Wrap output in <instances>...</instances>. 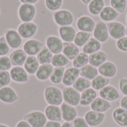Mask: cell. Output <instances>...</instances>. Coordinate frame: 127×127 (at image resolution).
I'll use <instances>...</instances> for the list:
<instances>
[{"label": "cell", "instance_id": "6da1fadb", "mask_svg": "<svg viewBox=\"0 0 127 127\" xmlns=\"http://www.w3.org/2000/svg\"><path fill=\"white\" fill-rule=\"evenodd\" d=\"M44 97L48 105L60 106L63 103V101L62 91L58 88L52 86H48L45 89Z\"/></svg>", "mask_w": 127, "mask_h": 127}, {"label": "cell", "instance_id": "7a4b0ae2", "mask_svg": "<svg viewBox=\"0 0 127 127\" xmlns=\"http://www.w3.org/2000/svg\"><path fill=\"white\" fill-rule=\"evenodd\" d=\"M17 14L22 22H32L36 14V9L34 4H21L18 8Z\"/></svg>", "mask_w": 127, "mask_h": 127}, {"label": "cell", "instance_id": "3957f363", "mask_svg": "<svg viewBox=\"0 0 127 127\" xmlns=\"http://www.w3.org/2000/svg\"><path fill=\"white\" fill-rule=\"evenodd\" d=\"M23 120L27 121L32 127H44L48 119L45 113L40 111H33L25 114Z\"/></svg>", "mask_w": 127, "mask_h": 127}, {"label": "cell", "instance_id": "277c9868", "mask_svg": "<svg viewBox=\"0 0 127 127\" xmlns=\"http://www.w3.org/2000/svg\"><path fill=\"white\" fill-rule=\"evenodd\" d=\"M53 19L60 27L69 26L74 22V16L68 10H59L54 13Z\"/></svg>", "mask_w": 127, "mask_h": 127}, {"label": "cell", "instance_id": "5b68a950", "mask_svg": "<svg viewBox=\"0 0 127 127\" xmlns=\"http://www.w3.org/2000/svg\"><path fill=\"white\" fill-rule=\"evenodd\" d=\"M38 31V25L33 22H22L17 28V31L22 39H29L35 36Z\"/></svg>", "mask_w": 127, "mask_h": 127}, {"label": "cell", "instance_id": "8992f818", "mask_svg": "<svg viewBox=\"0 0 127 127\" xmlns=\"http://www.w3.org/2000/svg\"><path fill=\"white\" fill-rule=\"evenodd\" d=\"M62 92L65 103L73 106H77L80 104L81 94L73 87H65L63 89Z\"/></svg>", "mask_w": 127, "mask_h": 127}, {"label": "cell", "instance_id": "52a82bcc", "mask_svg": "<svg viewBox=\"0 0 127 127\" xmlns=\"http://www.w3.org/2000/svg\"><path fill=\"white\" fill-rule=\"evenodd\" d=\"M44 48V44L36 39H29L23 44V51L28 56H36Z\"/></svg>", "mask_w": 127, "mask_h": 127}, {"label": "cell", "instance_id": "ba28073f", "mask_svg": "<svg viewBox=\"0 0 127 127\" xmlns=\"http://www.w3.org/2000/svg\"><path fill=\"white\" fill-rule=\"evenodd\" d=\"M109 36L114 39H119L126 36V26L120 22H111L107 24Z\"/></svg>", "mask_w": 127, "mask_h": 127}, {"label": "cell", "instance_id": "9c48e42d", "mask_svg": "<svg viewBox=\"0 0 127 127\" xmlns=\"http://www.w3.org/2000/svg\"><path fill=\"white\" fill-rule=\"evenodd\" d=\"M8 45L12 49H18L22 44V38L15 29H7L4 35Z\"/></svg>", "mask_w": 127, "mask_h": 127}, {"label": "cell", "instance_id": "30bf717a", "mask_svg": "<svg viewBox=\"0 0 127 127\" xmlns=\"http://www.w3.org/2000/svg\"><path fill=\"white\" fill-rule=\"evenodd\" d=\"M11 80L16 83H26L29 80V74L22 66H13L10 70Z\"/></svg>", "mask_w": 127, "mask_h": 127}, {"label": "cell", "instance_id": "8fae6325", "mask_svg": "<svg viewBox=\"0 0 127 127\" xmlns=\"http://www.w3.org/2000/svg\"><path fill=\"white\" fill-rule=\"evenodd\" d=\"M93 36L94 38H95L101 43L106 42L109 36L107 24L103 21H97L93 31Z\"/></svg>", "mask_w": 127, "mask_h": 127}, {"label": "cell", "instance_id": "7c38bea8", "mask_svg": "<svg viewBox=\"0 0 127 127\" xmlns=\"http://www.w3.org/2000/svg\"><path fill=\"white\" fill-rule=\"evenodd\" d=\"M77 27L80 31L91 33L93 32L96 25L95 20L89 16H81L77 20Z\"/></svg>", "mask_w": 127, "mask_h": 127}, {"label": "cell", "instance_id": "4fadbf2b", "mask_svg": "<svg viewBox=\"0 0 127 127\" xmlns=\"http://www.w3.org/2000/svg\"><path fill=\"white\" fill-rule=\"evenodd\" d=\"M46 47L53 54H60L63 48V42L60 38L54 35L48 36L45 39Z\"/></svg>", "mask_w": 127, "mask_h": 127}, {"label": "cell", "instance_id": "5bb4252c", "mask_svg": "<svg viewBox=\"0 0 127 127\" xmlns=\"http://www.w3.org/2000/svg\"><path fill=\"white\" fill-rule=\"evenodd\" d=\"M19 99V97L15 92V90L10 87L6 86L4 88L0 89V101L7 103L11 104L16 102Z\"/></svg>", "mask_w": 127, "mask_h": 127}, {"label": "cell", "instance_id": "9a60e30c", "mask_svg": "<svg viewBox=\"0 0 127 127\" xmlns=\"http://www.w3.org/2000/svg\"><path fill=\"white\" fill-rule=\"evenodd\" d=\"M85 120L89 124V126L92 127H97L100 125L105 118L104 113L97 112L95 111H89L85 115Z\"/></svg>", "mask_w": 127, "mask_h": 127}, {"label": "cell", "instance_id": "2e32d148", "mask_svg": "<svg viewBox=\"0 0 127 127\" xmlns=\"http://www.w3.org/2000/svg\"><path fill=\"white\" fill-rule=\"evenodd\" d=\"M80 77V69L75 67H70L65 71L63 84L66 87L73 86L77 79Z\"/></svg>", "mask_w": 127, "mask_h": 127}, {"label": "cell", "instance_id": "e0dca14e", "mask_svg": "<svg viewBox=\"0 0 127 127\" xmlns=\"http://www.w3.org/2000/svg\"><path fill=\"white\" fill-rule=\"evenodd\" d=\"M58 33L60 39L64 42H73L77 33L76 30L71 25L59 27Z\"/></svg>", "mask_w": 127, "mask_h": 127}, {"label": "cell", "instance_id": "ac0fdd59", "mask_svg": "<svg viewBox=\"0 0 127 127\" xmlns=\"http://www.w3.org/2000/svg\"><path fill=\"white\" fill-rule=\"evenodd\" d=\"M28 57L26 53L23 49H15L9 56L12 66H22L24 65L25 62Z\"/></svg>", "mask_w": 127, "mask_h": 127}, {"label": "cell", "instance_id": "d6986e66", "mask_svg": "<svg viewBox=\"0 0 127 127\" xmlns=\"http://www.w3.org/2000/svg\"><path fill=\"white\" fill-rule=\"evenodd\" d=\"M100 97L107 101H115L120 97V95L116 88L112 86L108 85L100 91Z\"/></svg>", "mask_w": 127, "mask_h": 127}, {"label": "cell", "instance_id": "ffe728a7", "mask_svg": "<svg viewBox=\"0 0 127 127\" xmlns=\"http://www.w3.org/2000/svg\"><path fill=\"white\" fill-rule=\"evenodd\" d=\"M62 112V118L65 122H71L77 118V110L74 106L66 103H63L60 106Z\"/></svg>", "mask_w": 127, "mask_h": 127}, {"label": "cell", "instance_id": "44dd1931", "mask_svg": "<svg viewBox=\"0 0 127 127\" xmlns=\"http://www.w3.org/2000/svg\"><path fill=\"white\" fill-rule=\"evenodd\" d=\"M99 74L103 77L112 78L117 74V67L112 62L106 61L97 68Z\"/></svg>", "mask_w": 127, "mask_h": 127}, {"label": "cell", "instance_id": "7402d4cb", "mask_svg": "<svg viewBox=\"0 0 127 127\" xmlns=\"http://www.w3.org/2000/svg\"><path fill=\"white\" fill-rule=\"evenodd\" d=\"M45 115L48 121L60 122L62 121V112L59 106L48 105L45 109Z\"/></svg>", "mask_w": 127, "mask_h": 127}, {"label": "cell", "instance_id": "603a6c76", "mask_svg": "<svg viewBox=\"0 0 127 127\" xmlns=\"http://www.w3.org/2000/svg\"><path fill=\"white\" fill-rule=\"evenodd\" d=\"M89 56V63L96 68L100 67L108 60V54L103 51H99Z\"/></svg>", "mask_w": 127, "mask_h": 127}, {"label": "cell", "instance_id": "cb8c5ba5", "mask_svg": "<svg viewBox=\"0 0 127 127\" xmlns=\"http://www.w3.org/2000/svg\"><path fill=\"white\" fill-rule=\"evenodd\" d=\"M54 66L51 64L40 65L35 75L36 77L40 81H45L50 79V77L54 71Z\"/></svg>", "mask_w": 127, "mask_h": 127}, {"label": "cell", "instance_id": "d4e9b609", "mask_svg": "<svg viewBox=\"0 0 127 127\" xmlns=\"http://www.w3.org/2000/svg\"><path fill=\"white\" fill-rule=\"evenodd\" d=\"M119 14L120 13L111 6H105L99 14V16L100 19L103 20V22H114V20H115L119 16Z\"/></svg>", "mask_w": 127, "mask_h": 127}, {"label": "cell", "instance_id": "484cf974", "mask_svg": "<svg viewBox=\"0 0 127 127\" xmlns=\"http://www.w3.org/2000/svg\"><path fill=\"white\" fill-rule=\"evenodd\" d=\"M62 53L69 60H72L80 54V48L74 42H63Z\"/></svg>", "mask_w": 127, "mask_h": 127}, {"label": "cell", "instance_id": "4316f807", "mask_svg": "<svg viewBox=\"0 0 127 127\" xmlns=\"http://www.w3.org/2000/svg\"><path fill=\"white\" fill-rule=\"evenodd\" d=\"M97 98V92L92 88H89L83 92L80 95V104L83 106L91 105V103Z\"/></svg>", "mask_w": 127, "mask_h": 127}, {"label": "cell", "instance_id": "83f0119b", "mask_svg": "<svg viewBox=\"0 0 127 127\" xmlns=\"http://www.w3.org/2000/svg\"><path fill=\"white\" fill-rule=\"evenodd\" d=\"M39 65L40 64L36 56H28L23 66L28 74L33 75L36 74Z\"/></svg>", "mask_w": 127, "mask_h": 127}, {"label": "cell", "instance_id": "f1b7e54d", "mask_svg": "<svg viewBox=\"0 0 127 127\" xmlns=\"http://www.w3.org/2000/svg\"><path fill=\"white\" fill-rule=\"evenodd\" d=\"M92 110L97 112H105L111 108V103L102 97H97L90 105Z\"/></svg>", "mask_w": 127, "mask_h": 127}, {"label": "cell", "instance_id": "f546056e", "mask_svg": "<svg viewBox=\"0 0 127 127\" xmlns=\"http://www.w3.org/2000/svg\"><path fill=\"white\" fill-rule=\"evenodd\" d=\"M101 47L102 44L100 42H99L94 37H91L87 43L83 47V52L88 55H90L100 51Z\"/></svg>", "mask_w": 127, "mask_h": 127}, {"label": "cell", "instance_id": "4dcf8cb0", "mask_svg": "<svg viewBox=\"0 0 127 127\" xmlns=\"http://www.w3.org/2000/svg\"><path fill=\"white\" fill-rule=\"evenodd\" d=\"M80 75L92 81L97 75H99V71L97 68L88 64L80 69Z\"/></svg>", "mask_w": 127, "mask_h": 127}, {"label": "cell", "instance_id": "1f68e13d", "mask_svg": "<svg viewBox=\"0 0 127 127\" xmlns=\"http://www.w3.org/2000/svg\"><path fill=\"white\" fill-rule=\"evenodd\" d=\"M113 119L119 126L127 127V110L123 108H117L114 110Z\"/></svg>", "mask_w": 127, "mask_h": 127}, {"label": "cell", "instance_id": "d6a6232c", "mask_svg": "<svg viewBox=\"0 0 127 127\" xmlns=\"http://www.w3.org/2000/svg\"><path fill=\"white\" fill-rule=\"evenodd\" d=\"M105 7L104 0H92L88 4V10L93 16H97L100 13Z\"/></svg>", "mask_w": 127, "mask_h": 127}, {"label": "cell", "instance_id": "836d02e7", "mask_svg": "<svg viewBox=\"0 0 127 127\" xmlns=\"http://www.w3.org/2000/svg\"><path fill=\"white\" fill-rule=\"evenodd\" d=\"M53 55L54 54L50 51V50L46 46L45 47L44 46V48L36 55V58H37L40 65L51 64Z\"/></svg>", "mask_w": 127, "mask_h": 127}, {"label": "cell", "instance_id": "e575fe53", "mask_svg": "<svg viewBox=\"0 0 127 127\" xmlns=\"http://www.w3.org/2000/svg\"><path fill=\"white\" fill-rule=\"evenodd\" d=\"M110 80V78L99 74L92 80V87L96 91H100L102 89H103L109 84Z\"/></svg>", "mask_w": 127, "mask_h": 127}, {"label": "cell", "instance_id": "d590c367", "mask_svg": "<svg viewBox=\"0 0 127 127\" xmlns=\"http://www.w3.org/2000/svg\"><path fill=\"white\" fill-rule=\"evenodd\" d=\"M91 86H92V81L81 76L77 79V80L74 82V83L72 86V87L80 93H82L86 89L91 88Z\"/></svg>", "mask_w": 127, "mask_h": 127}, {"label": "cell", "instance_id": "8d00e7d4", "mask_svg": "<svg viewBox=\"0 0 127 127\" xmlns=\"http://www.w3.org/2000/svg\"><path fill=\"white\" fill-rule=\"evenodd\" d=\"M90 38H91V33L79 31V32H77L76 33L74 43L77 47L81 48V47H83L87 43V42L89 40Z\"/></svg>", "mask_w": 127, "mask_h": 127}, {"label": "cell", "instance_id": "74e56055", "mask_svg": "<svg viewBox=\"0 0 127 127\" xmlns=\"http://www.w3.org/2000/svg\"><path fill=\"white\" fill-rule=\"evenodd\" d=\"M69 60L63 54H54L51 60V65L54 67H65L66 65L69 63Z\"/></svg>", "mask_w": 127, "mask_h": 127}, {"label": "cell", "instance_id": "f35d334b", "mask_svg": "<svg viewBox=\"0 0 127 127\" xmlns=\"http://www.w3.org/2000/svg\"><path fill=\"white\" fill-rule=\"evenodd\" d=\"M64 67H56L54 68V71L50 77V80L51 83L54 84H60L63 82L64 73H65Z\"/></svg>", "mask_w": 127, "mask_h": 127}, {"label": "cell", "instance_id": "ab89813d", "mask_svg": "<svg viewBox=\"0 0 127 127\" xmlns=\"http://www.w3.org/2000/svg\"><path fill=\"white\" fill-rule=\"evenodd\" d=\"M89 55L83 53V52H80V54L73 60L72 64L73 67H75L77 68L80 69L83 66L89 64Z\"/></svg>", "mask_w": 127, "mask_h": 127}, {"label": "cell", "instance_id": "60d3db41", "mask_svg": "<svg viewBox=\"0 0 127 127\" xmlns=\"http://www.w3.org/2000/svg\"><path fill=\"white\" fill-rule=\"evenodd\" d=\"M110 6L117 10L119 13L125 12L127 5V0H110Z\"/></svg>", "mask_w": 127, "mask_h": 127}, {"label": "cell", "instance_id": "b9f144b4", "mask_svg": "<svg viewBox=\"0 0 127 127\" xmlns=\"http://www.w3.org/2000/svg\"><path fill=\"white\" fill-rule=\"evenodd\" d=\"M45 4L48 10L55 12L61 7L63 0H45Z\"/></svg>", "mask_w": 127, "mask_h": 127}, {"label": "cell", "instance_id": "7bdbcfd3", "mask_svg": "<svg viewBox=\"0 0 127 127\" xmlns=\"http://www.w3.org/2000/svg\"><path fill=\"white\" fill-rule=\"evenodd\" d=\"M11 80L10 71H0V89L8 86Z\"/></svg>", "mask_w": 127, "mask_h": 127}, {"label": "cell", "instance_id": "ee69618b", "mask_svg": "<svg viewBox=\"0 0 127 127\" xmlns=\"http://www.w3.org/2000/svg\"><path fill=\"white\" fill-rule=\"evenodd\" d=\"M11 62L9 57L2 56L0 57V71H9L11 69Z\"/></svg>", "mask_w": 127, "mask_h": 127}, {"label": "cell", "instance_id": "f6af8a7d", "mask_svg": "<svg viewBox=\"0 0 127 127\" xmlns=\"http://www.w3.org/2000/svg\"><path fill=\"white\" fill-rule=\"evenodd\" d=\"M10 46L8 45L4 36L0 37V57L6 56L10 51Z\"/></svg>", "mask_w": 127, "mask_h": 127}, {"label": "cell", "instance_id": "bcb514c9", "mask_svg": "<svg viewBox=\"0 0 127 127\" xmlns=\"http://www.w3.org/2000/svg\"><path fill=\"white\" fill-rule=\"evenodd\" d=\"M116 47L123 52H127V36H124L116 42Z\"/></svg>", "mask_w": 127, "mask_h": 127}, {"label": "cell", "instance_id": "7dc6e473", "mask_svg": "<svg viewBox=\"0 0 127 127\" xmlns=\"http://www.w3.org/2000/svg\"><path fill=\"white\" fill-rule=\"evenodd\" d=\"M72 125L74 127H89V124L83 118H76L73 121Z\"/></svg>", "mask_w": 127, "mask_h": 127}, {"label": "cell", "instance_id": "c3c4849f", "mask_svg": "<svg viewBox=\"0 0 127 127\" xmlns=\"http://www.w3.org/2000/svg\"><path fill=\"white\" fill-rule=\"evenodd\" d=\"M119 89L124 95L127 96V78L123 77V78L120 79V80H119Z\"/></svg>", "mask_w": 127, "mask_h": 127}, {"label": "cell", "instance_id": "681fc988", "mask_svg": "<svg viewBox=\"0 0 127 127\" xmlns=\"http://www.w3.org/2000/svg\"><path fill=\"white\" fill-rule=\"evenodd\" d=\"M62 125L60 124V122L57 121H47L46 124L45 125L44 127H61Z\"/></svg>", "mask_w": 127, "mask_h": 127}, {"label": "cell", "instance_id": "f907efd6", "mask_svg": "<svg viewBox=\"0 0 127 127\" xmlns=\"http://www.w3.org/2000/svg\"><path fill=\"white\" fill-rule=\"evenodd\" d=\"M16 127H32L27 121L22 120V121H19L17 124H16Z\"/></svg>", "mask_w": 127, "mask_h": 127}, {"label": "cell", "instance_id": "816d5d0a", "mask_svg": "<svg viewBox=\"0 0 127 127\" xmlns=\"http://www.w3.org/2000/svg\"><path fill=\"white\" fill-rule=\"evenodd\" d=\"M120 105H121V108H123V109L127 110V96L124 97L121 99V100L120 102Z\"/></svg>", "mask_w": 127, "mask_h": 127}, {"label": "cell", "instance_id": "f5cc1de1", "mask_svg": "<svg viewBox=\"0 0 127 127\" xmlns=\"http://www.w3.org/2000/svg\"><path fill=\"white\" fill-rule=\"evenodd\" d=\"M19 1L22 4H34L39 1V0H19Z\"/></svg>", "mask_w": 127, "mask_h": 127}, {"label": "cell", "instance_id": "db71d44e", "mask_svg": "<svg viewBox=\"0 0 127 127\" xmlns=\"http://www.w3.org/2000/svg\"><path fill=\"white\" fill-rule=\"evenodd\" d=\"M61 127H74L70 122H65L62 124Z\"/></svg>", "mask_w": 127, "mask_h": 127}, {"label": "cell", "instance_id": "11a10c76", "mask_svg": "<svg viewBox=\"0 0 127 127\" xmlns=\"http://www.w3.org/2000/svg\"><path fill=\"white\" fill-rule=\"evenodd\" d=\"M92 0H81V1L84 4H89L91 2Z\"/></svg>", "mask_w": 127, "mask_h": 127}, {"label": "cell", "instance_id": "9f6ffc18", "mask_svg": "<svg viewBox=\"0 0 127 127\" xmlns=\"http://www.w3.org/2000/svg\"><path fill=\"white\" fill-rule=\"evenodd\" d=\"M0 127H9L8 126L5 125V124H0Z\"/></svg>", "mask_w": 127, "mask_h": 127}, {"label": "cell", "instance_id": "6f0895ef", "mask_svg": "<svg viewBox=\"0 0 127 127\" xmlns=\"http://www.w3.org/2000/svg\"><path fill=\"white\" fill-rule=\"evenodd\" d=\"M126 36H127V26L126 27Z\"/></svg>", "mask_w": 127, "mask_h": 127}, {"label": "cell", "instance_id": "680465c9", "mask_svg": "<svg viewBox=\"0 0 127 127\" xmlns=\"http://www.w3.org/2000/svg\"><path fill=\"white\" fill-rule=\"evenodd\" d=\"M126 21H127V16H126Z\"/></svg>", "mask_w": 127, "mask_h": 127}]
</instances>
